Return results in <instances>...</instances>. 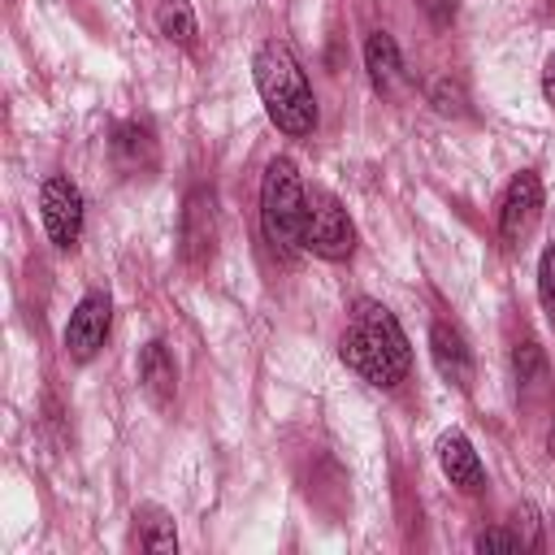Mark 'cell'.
I'll return each mask as SVG.
<instances>
[{
    "label": "cell",
    "mask_w": 555,
    "mask_h": 555,
    "mask_svg": "<svg viewBox=\"0 0 555 555\" xmlns=\"http://www.w3.org/2000/svg\"><path fill=\"white\" fill-rule=\"evenodd\" d=\"M338 356L351 373H360L364 382L373 386H395L408 377L412 369V347H408V334L399 330L395 312L377 299H356L351 308V325L343 330L338 338Z\"/></svg>",
    "instance_id": "1"
},
{
    "label": "cell",
    "mask_w": 555,
    "mask_h": 555,
    "mask_svg": "<svg viewBox=\"0 0 555 555\" xmlns=\"http://www.w3.org/2000/svg\"><path fill=\"white\" fill-rule=\"evenodd\" d=\"M251 78H256V91H260V104L269 113V121L282 130V134H312L317 126V100H312V87H308V74L304 65L295 61V52L278 39L260 43L256 56H251Z\"/></svg>",
    "instance_id": "2"
},
{
    "label": "cell",
    "mask_w": 555,
    "mask_h": 555,
    "mask_svg": "<svg viewBox=\"0 0 555 555\" xmlns=\"http://www.w3.org/2000/svg\"><path fill=\"white\" fill-rule=\"evenodd\" d=\"M304 208H308V191L299 182L295 160L273 156L260 178V230L273 251L291 256L295 247H304Z\"/></svg>",
    "instance_id": "3"
},
{
    "label": "cell",
    "mask_w": 555,
    "mask_h": 555,
    "mask_svg": "<svg viewBox=\"0 0 555 555\" xmlns=\"http://www.w3.org/2000/svg\"><path fill=\"white\" fill-rule=\"evenodd\" d=\"M304 247L321 260H347L356 251V225L347 217V208L338 204V195L312 186L308 191V208H304Z\"/></svg>",
    "instance_id": "4"
},
{
    "label": "cell",
    "mask_w": 555,
    "mask_h": 555,
    "mask_svg": "<svg viewBox=\"0 0 555 555\" xmlns=\"http://www.w3.org/2000/svg\"><path fill=\"white\" fill-rule=\"evenodd\" d=\"M39 217H43L48 238L61 251L78 247V234H82V191L65 173L43 178V186H39Z\"/></svg>",
    "instance_id": "5"
},
{
    "label": "cell",
    "mask_w": 555,
    "mask_h": 555,
    "mask_svg": "<svg viewBox=\"0 0 555 555\" xmlns=\"http://www.w3.org/2000/svg\"><path fill=\"white\" fill-rule=\"evenodd\" d=\"M542 217V182L533 169H520L507 191H503V208H499V238L503 247H520L529 238V230Z\"/></svg>",
    "instance_id": "6"
},
{
    "label": "cell",
    "mask_w": 555,
    "mask_h": 555,
    "mask_svg": "<svg viewBox=\"0 0 555 555\" xmlns=\"http://www.w3.org/2000/svg\"><path fill=\"white\" fill-rule=\"evenodd\" d=\"M178 238H182V260L191 269H204L212 260V243H217V199L208 186H195L182 204V225H178Z\"/></svg>",
    "instance_id": "7"
},
{
    "label": "cell",
    "mask_w": 555,
    "mask_h": 555,
    "mask_svg": "<svg viewBox=\"0 0 555 555\" xmlns=\"http://www.w3.org/2000/svg\"><path fill=\"white\" fill-rule=\"evenodd\" d=\"M108 321H113V299L104 291H87L78 299V308L69 312V325H65V351L74 360H91L104 338H108Z\"/></svg>",
    "instance_id": "8"
},
{
    "label": "cell",
    "mask_w": 555,
    "mask_h": 555,
    "mask_svg": "<svg viewBox=\"0 0 555 555\" xmlns=\"http://www.w3.org/2000/svg\"><path fill=\"white\" fill-rule=\"evenodd\" d=\"M429 356H434V369L442 373V382H451L455 390L473 386V351H468L464 334L451 321L429 325Z\"/></svg>",
    "instance_id": "9"
},
{
    "label": "cell",
    "mask_w": 555,
    "mask_h": 555,
    "mask_svg": "<svg viewBox=\"0 0 555 555\" xmlns=\"http://www.w3.org/2000/svg\"><path fill=\"white\" fill-rule=\"evenodd\" d=\"M438 464H442L447 481H451V486H460L464 494H477V490L486 486V468H481V460H477L473 442H468L460 429H451V434H442V438H438Z\"/></svg>",
    "instance_id": "10"
},
{
    "label": "cell",
    "mask_w": 555,
    "mask_h": 555,
    "mask_svg": "<svg viewBox=\"0 0 555 555\" xmlns=\"http://www.w3.org/2000/svg\"><path fill=\"white\" fill-rule=\"evenodd\" d=\"M108 152H113V165H117L126 178H139V173H152V169H156V139H152V130L139 126V121H121V126L113 130Z\"/></svg>",
    "instance_id": "11"
},
{
    "label": "cell",
    "mask_w": 555,
    "mask_h": 555,
    "mask_svg": "<svg viewBox=\"0 0 555 555\" xmlns=\"http://www.w3.org/2000/svg\"><path fill=\"white\" fill-rule=\"evenodd\" d=\"M139 386H143V395H147L156 408H169V403H173L178 369H173V356L165 351V343H147V347L139 351Z\"/></svg>",
    "instance_id": "12"
},
{
    "label": "cell",
    "mask_w": 555,
    "mask_h": 555,
    "mask_svg": "<svg viewBox=\"0 0 555 555\" xmlns=\"http://www.w3.org/2000/svg\"><path fill=\"white\" fill-rule=\"evenodd\" d=\"M364 69H369V82H373L382 95H390V91L399 87L403 61H399V43H395L386 30H373V35H369V43H364Z\"/></svg>",
    "instance_id": "13"
},
{
    "label": "cell",
    "mask_w": 555,
    "mask_h": 555,
    "mask_svg": "<svg viewBox=\"0 0 555 555\" xmlns=\"http://www.w3.org/2000/svg\"><path fill=\"white\" fill-rule=\"evenodd\" d=\"M134 533H139L143 551H156V555H173L178 551V533H173V520H169L165 507H139L134 512Z\"/></svg>",
    "instance_id": "14"
},
{
    "label": "cell",
    "mask_w": 555,
    "mask_h": 555,
    "mask_svg": "<svg viewBox=\"0 0 555 555\" xmlns=\"http://www.w3.org/2000/svg\"><path fill=\"white\" fill-rule=\"evenodd\" d=\"M156 26H160L165 39H173L182 48L195 43V13H191L186 0H160L156 4Z\"/></svg>",
    "instance_id": "15"
},
{
    "label": "cell",
    "mask_w": 555,
    "mask_h": 555,
    "mask_svg": "<svg viewBox=\"0 0 555 555\" xmlns=\"http://www.w3.org/2000/svg\"><path fill=\"white\" fill-rule=\"evenodd\" d=\"M538 299H542V308H546V317L555 321V243L542 251V260H538Z\"/></svg>",
    "instance_id": "16"
},
{
    "label": "cell",
    "mask_w": 555,
    "mask_h": 555,
    "mask_svg": "<svg viewBox=\"0 0 555 555\" xmlns=\"http://www.w3.org/2000/svg\"><path fill=\"white\" fill-rule=\"evenodd\" d=\"M473 546L477 551H525V538L520 533H507V529H486V533H477Z\"/></svg>",
    "instance_id": "17"
},
{
    "label": "cell",
    "mask_w": 555,
    "mask_h": 555,
    "mask_svg": "<svg viewBox=\"0 0 555 555\" xmlns=\"http://www.w3.org/2000/svg\"><path fill=\"white\" fill-rule=\"evenodd\" d=\"M434 104H438V113H464V91L442 78V82L434 87Z\"/></svg>",
    "instance_id": "18"
},
{
    "label": "cell",
    "mask_w": 555,
    "mask_h": 555,
    "mask_svg": "<svg viewBox=\"0 0 555 555\" xmlns=\"http://www.w3.org/2000/svg\"><path fill=\"white\" fill-rule=\"evenodd\" d=\"M416 4H421L438 26H447V22L455 17V0H416Z\"/></svg>",
    "instance_id": "19"
},
{
    "label": "cell",
    "mask_w": 555,
    "mask_h": 555,
    "mask_svg": "<svg viewBox=\"0 0 555 555\" xmlns=\"http://www.w3.org/2000/svg\"><path fill=\"white\" fill-rule=\"evenodd\" d=\"M529 369H538V351H533V343H525V347L516 351V373H520V382L529 377Z\"/></svg>",
    "instance_id": "20"
},
{
    "label": "cell",
    "mask_w": 555,
    "mask_h": 555,
    "mask_svg": "<svg viewBox=\"0 0 555 555\" xmlns=\"http://www.w3.org/2000/svg\"><path fill=\"white\" fill-rule=\"evenodd\" d=\"M542 95H546V104H555V56L542 69Z\"/></svg>",
    "instance_id": "21"
},
{
    "label": "cell",
    "mask_w": 555,
    "mask_h": 555,
    "mask_svg": "<svg viewBox=\"0 0 555 555\" xmlns=\"http://www.w3.org/2000/svg\"><path fill=\"white\" fill-rule=\"evenodd\" d=\"M546 447H551V455H555V429H551V434H546Z\"/></svg>",
    "instance_id": "22"
}]
</instances>
